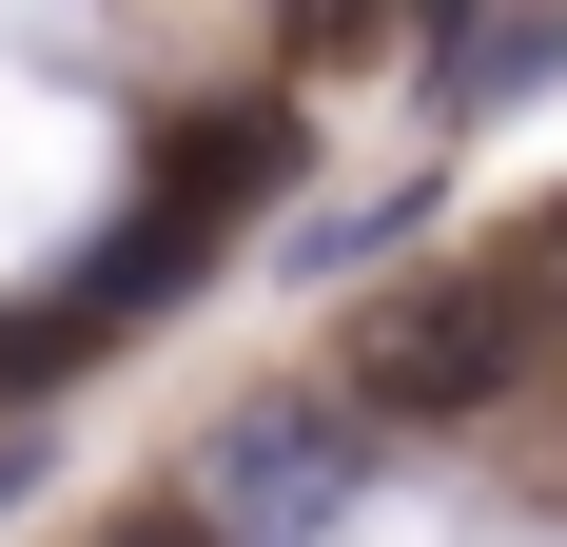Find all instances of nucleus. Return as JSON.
<instances>
[{
    "label": "nucleus",
    "instance_id": "obj_1",
    "mask_svg": "<svg viewBox=\"0 0 567 547\" xmlns=\"http://www.w3.org/2000/svg\"><path fill=\"white\" fill-rule=\"evenodd\" d=\"M372 489V411H216L196 431V528H235V547H313L333 508Z\"/></svg>",
    "mask_w": 567,
    "mask_h": 547
},
{
    "label": "nucleus",
    "instance_id": "obj_2",
    "mask_svg": "<svg viewBox=\"0 0 567 547\" xmlns=\"http://www.w3.org/2000/svg\"><path fill=\"white\" fill-rule=\"evenodd\" d=\"M528 352V293H392V313L352 332V391L372 411H411V431H451V411H489Z\"/></svg>",
    "mask_w": 567,
    "mask_h": 547
},
{
    "label": "nucleus",
    "instance_id": "obj_3",
    "mask_svg": "<svg viewBox=\"0 0 567 547\" xmlns=\"http://www.w3.org/2000/svg\"><path fill=\"white\" fill-rule=\"evenodd\" d=\"M411 59H431V99H451V117H509L528 79H567V20H431Z\"/></svg>",
    "mask_w": 567,
    "mask_h": 547
},
{
    "label": "nucleus",
    "instance_id": "obj_4",
    "mask_svg": "<svg viewBox=\"0 0 567 547\" xmlns=\"http://www.w3.org/2000/svg\"><path fill=\"white\" fill-rule=\"evenodd\" d=\"M117 547H196V508H157V528H117Z\"/></svg>",
    "mask_w": 567,
    "mask_h": 547
},
{
    "label": "nucleus",
    "instance_id": "obj_5",
    "mask_svg": "<svg viewBox=\"0 0 567 547\" xmlns=\"http://www.w3.org/2000/svg\"><path fill=\"white\" fill-rule=\"evenodd\" d=\"M0 489H20V431H0Z\"/></svg>",
    "mask_w": 567,
    "mask_h": 547
}]
</instances>
